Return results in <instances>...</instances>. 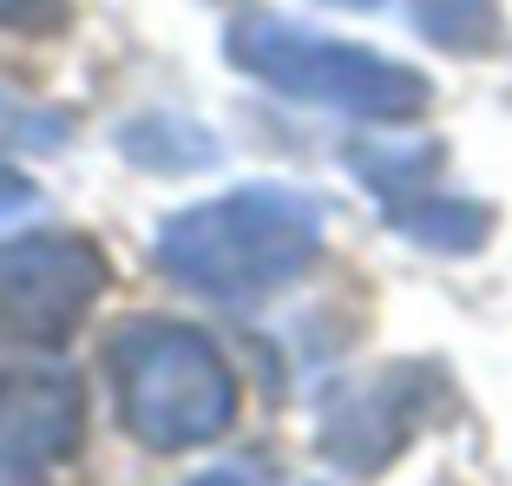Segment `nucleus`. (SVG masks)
Here are the masks:
<instances>
[{
    "label": "nucleus",
    "mask_w": 512,
    "mask_h": 486,
    "mask_svg": "<svg viewBox=\"0 0 512 486\" xmlns=\"http://www.w3.org/2000/svg\"><path fill=\"white\" fill-rule=\"evenodd\" d=\"M204 486H243V480H204Z\"/></svg>",
    "instance_id": "obj_1"
}]
</instances>
